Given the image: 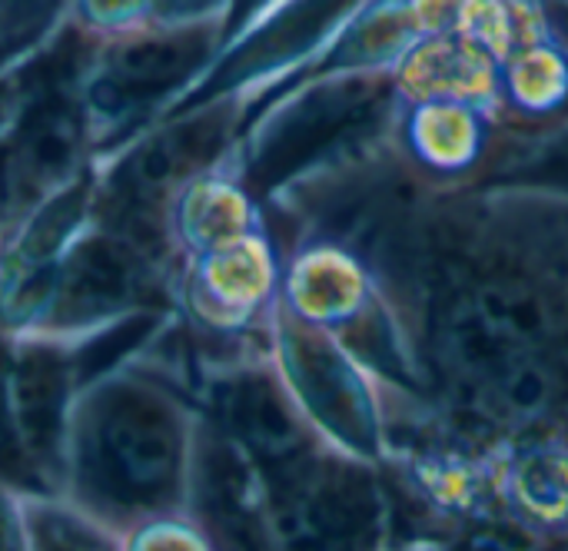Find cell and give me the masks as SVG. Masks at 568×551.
<instances>
[{
  "instance_id": "d4e9b609",
  "label": "cell",
  "mask_w": 568,
  "mask_h": 551,
  "mask_svg": "<svg viewBox=\"0 0 568 551\" xmlns=\"http://www.w3.org/2000/svg\"><path fill=\"white\" fill-rule=\"evenodd\" d=\"M0 27H3V20H0Z\"/></svg>"
},
{
  "instance_id": "4fadbf2b",
  "label": "cell",
  "mask_w": 568,
  "mask_h": 551,
  "mask_svg": "<svg viewBox=\"0 0 568 551\" xmlns=\"http://www.w3.org/2000/svg\"><path fill=\"white\" fill-rule=\"evenodd\" d=\"M133 263L120 246L90 239L67 259L60 303L70 316H93L126 299L133 293Z\"/></svg>"
},
{
  "instance_id": "52a82bcc",
  "label": "cell",
  "mask_w": 568,
  "mask_h": 551,
  "mask_svg": "<svg viewBox=\"0 0 568 551\" xmlns=\"http://www.w3.org/2000/svg\"><path fill=\"white\" fill-rule=\"evenodd\" d=\"M383 296L369 259L346 239L306 233L280 276V306L329 333L346 329Z\"/></svg>"
},
{
  "instance_id": "5bb4252c",
  "label": "cell",
  "mask_w": 568,
  "mask_h": 551,
  "mask_svg": "<svg viewBox=\"0 0 568 551\" xmlns=\"http://www.w3.org/2000/svg\"><path fill=\"white\" fill-rule=\"evenodd\" d=\"M17 399L20 419L27 429V442L33 449H50L57 436L60 402H63V373L50 353H27L17 373Z\"/></svg>"
},
{
  "instance_id": "9c48e42d",
  "label": "cell",
  "mask_w": 568,
  "mask_h": 551,
  "mask_svg": "<svg viewBox=\"0 0 568 551\" xmlns=\"http://www.w3.org/2000/svg\"><path fill=\"white\" fill-rule=\"evenodd\" d=\"M216 47H223V27H160L130 37L110 53L97 100L116 106L180 86L210 63Z\"/></svg>"
},
{
  "instance_id": "30bf717a",
  "label": "cell",
  "mask_w": 568,
  "mask_h": 551,
  "mask_svg": "<svg viewBox=\"0 0 568 551\" xmlns=\"http://www.w3.org/2000/svg\"><path fill=\"white\" fill-rule=\"evenodd\" d=\"M568 120V47L539 37L499 60V123L516 133Z\"/></svg>"
},
{
  "instance_id": "7a4b0ae2",
  "label": "cell",
  "mask_w": 568,
  "mask_h": 551,
  "mask_svg": "<svg viewBox=\"0 0 568 551\" xmlns=\"http://www.w3.org/2000/svg\"><path fill=\"white\" fill-rule=\"evenodd\" d=\"M276 545L383 549L396 542V492L383 466L329 442L263 476Z\"/></svg>"
},
{
  "instance_id": "44dd1931",
  "label": "cell",
  "mask_w": 568,
  "mask_h": 551,
  "mask_svg": "<svg viewBox=\"0 0 568 551\" xmlns=\"http://www.w3.org/2000/svg\"><path fill=\"white\" fill-rule=\"evenodd\" d=\"M140 7L146 13V0H87V13L97 20H123L133 17Z\"/></svg>"
},
{
  "instance_id": "e0dca14e",
  "label": "cell",
  "mask_w": 568,
  "mask_h": 551,
  "mask_svg": "<svg viewBox=\"0 0 568 551\" xmlns=\"http://www.w3.org/2000/svg\"><path fill=\"white\" fill-rule=\"evenodd\" d=\"M233 0H146V13L160 27H226Z\"/></svg>"
},
{
  "instance_id": "277c9868",
  "label": "cell",
  "mask_w": 568,
  "mask_h": 551,
  "mask_svg": "<svg viewBox=\"0 0 568 551\" xmlns=\"http://www.w3.org/2000/svg\"><path fill=\"white\" fill-rule=\"evenodd\" d=\"M97 486L116 502L153 506L176 489L183 439L180 426L153 399L116 396L97 419L93 436Z\"/></svg>"
},
{
  "instance_id": "3957f363",
  "label": "cell",
  "mask_w": 568,
  "mask_h": 551,
  "mask_svg": "<svg viewBox=\"0 0 568 551\" xmlns=\"http://www.w3.org/2000/svg\"><path fill=\"white\" fill-rule=\"evenodd\" d=\"M273 359L306 422L336 449L386 462V399L363 363L323 326L276 303L270 313Z\"/></svg>"
},
{
  "instance_id": "7402d4cb",
  "label": "cell",
  "mask_w": 568,
  "mask_h": 551,
  "mask_svg": "<svg viewBox=\"0 0 568 551\" xmlns=\"http://www.w3.org/2000/svg\"><path fill=\"white\" fill-rule=\"evenodd\" d=\"M17 446L10 439V429H7V419H3V406H0V472H17Z\"/></svg>"
},
{
  "instance_id": "7c38bea8",
  "label": "cell",
  "mask_w": 568,
  "mask_h": 551,
  "mask_svg": "<svg viewBox=\"0 0 568 551\" xmlns=\"http://www.w3.org/2000/svg\"><path fill=\"white\" fill-rule=\"evenodd\" d=\"M230 123H233L230 106H223V100H216V103H210V110L200 120L176 123L173 130L156 136L150 146H143L136 153V160L130 166L133 190H140L143 196H156L166 186H173L180 176L193 173L200 163H206L213 153H220L226 146Z\"/></svg>"
},
{
  "instance_id": "6da1fadb",
  "label": "cell",
  "mask_w": 568,
  "mask_h": 551,
  "mask_svg": "<svg viewBox=\"0 0 568 551\" xmlns=\"http://www.w3.org/2000/svg\"><path fill=\"white\" fill-rule=\"evenodd\" d=\"M399 93L389 70L310 80L250 120L243 183L253 196L293 193L393 143Z\"/></svg>"
},
{
  "instance_id": "ac0fdd59",
  "label": "cell",
  "mask_w": 568,
  "mask_h": 551,
  "mask_svg": "<svg viewBox=\"0 0 568 551\" xmlns=\"http://www.w3.org/2000/svg\"><path fill=\"white\" fill-rule=\"evenodd\" d=\"M63 0H0V20L10 27H40L60 10Z\"/></svg>"
},
{
  "instance_id": "ba28073f",
  "label": "cell",
  "mask_w": 568,
  "mask_h": 551,
  "mask_svg": "<svg viewBox=\"0 0 568 551\" xmlns=\"http://www.w3.org/2000/svg\"><path fill=\"white\" fill-rule=\"evenodd\" d=\"M389 73L399 100H469L499 113V57L466 30L416 37Z\"/></svg>"
},
{
  "instance_id": "9a60e30c",
  "label": "cell",
  "mask_w": 568,
  "mask_h": 551,
  "mask_svg": "<svg viewBox=\"0 0 568 551\" xmlns=\"http://www.w3.org/2000/svg\"><path fill=\"white\" fill-rule=\"evenodd\" d=\"M256 229V203L246 183H210L190 206V233L203 249H216Z\"/></svg>"
},
{
  "instance_id": "5b68a950",
  "label": "cell",
  "mask_w": 568,
  "mask_h": 551,
  "mask_svg": "<svg viewBox=\"0 0 568 551\" xmlns=\"http://www.w3.org/2000/svg\"><path fill=\"white\" fill-rule=\"evenodd\" d=\"M499 113L469 100H399L393 150L433 186H469L499 143Z\"/></svg>"
},
{
  "instance_id": "d6986e66",
  "label": "cell",
  "mask_w": 568,
  "mask_h": 551,
  "mask_svg": "<svg viewBox=\"0 0 568 551\" xmlns=\"http://www.w3.org/2000/svg\"><path fill=\"white\" fill-rule=\"evenodd\" d=\"M273 3H280V0H233L230 20H226V27H223V43L233 40L240 30H246V27H250L260 13H266Z\"/></svg>"
},
{
  "instance_id": "ffe728a7",
  "label": "cell",
  "mask_w": 568,
  "mask_h": 551,
  "mask_svg": "<svg viewBox=\"0 0 568 551\" xmlns=\"http://www.w3.org/2000/svg\"><path fill=\"white\" fill-rule=\"evenodd\" d=\"M536 3H539L546 33L568 47V0H536Z\"/></svg>"
},
{
  "instance_id": "8fae6325",
  "label": "cell",
  "mask_w": 568,
  "mask_h": 551,
  "mask_svg": "<svg viewBox=\"0 0 568 551\" xmlns=\"http://www.w3.org/2000/svg\"><path fill=\"white\" fill-rule=\"evenodd\" d=\"M473 190H532L568 200V120L536 133H499L486 170Z\"/></svg>"
},
{
  "instance_id": "8992f818",
  "label": "cell",
  "mask_w": 568,
  "mask_h": 551,
  "mask_svg": "<svg viewBox=\"0 0 568 551\" xmlns=\"http://www.w3.org/2000/svg\"><path fill=\"white\" fill-rule=\"evenodd\" d=\"M213 402L223 432L256 462L260 476H270L326 442L300 412L276 366H246L220 379Z\"/></svg>"
},
{
  "instance_id": "2e32d148",
  "label": "cell",
  "mask_w": 568,
  "mask_h": 551,
  "mask_svg": "<svg viewBox=\"0 0 568 551\" xmlns=\"http://www.w3.org/2000/svg\"><path fill=\"white\" fill-rule=\"evenodd\" d=\"M73 143L77 123L70 113L63 106H43L23 133V160L33 176H53L70 163Z\"/></svg>"
},
{
  "instance_id": "603a6c76",
  "label": "cell",
  "mask_w": 568,
  "mask_h": 551,
  "mask_svg": "<svg viewBox=\"0 0 568 551\" xmlns=\"http://www.w3.org/2000/svg\"><path fill=\"white\" fill-rule=\"evenodd\" d=\"M3 196H7V156L0 153V206H3Z\"/></svg>"
},
{
  "instance_id": "cb8c5ba5",
  "label": "cell",
  "mask_w": 568,
  "mask_h": 551,
  "mask_svg": "<svg viewBox=\"0 0 568 551\" xmlns=\"http://www.w3.org/2000/svg\"><path fill=\"white\" fill-rule=\"evenodd\" d=\"M7 542V516H3V509H0V545Z\"/></svg>"
}]
</instances>
